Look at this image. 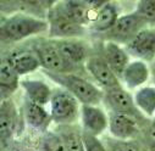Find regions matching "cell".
Here are the masks:
<instances>
[{"label": "cell", "mask_w": 155, "mask_h": 151, "mask_svg": "<svg viewBox=\"0 0 155 151\" xmlns=\"http://www.w3.org/2000/svg\"><path fill=\"white\" fill-rule=\"evenodd\" d=\"M49 29L48 21L28 14H14L6 17L0 26V38L3 44H14L29 37L38 35Z\"/></svg>", "instance_id": "6da1fadb"}, {"label": "cell", "mask_w": 155, "mask_h": 151, "mask_svg": "<svg viewBox=\"0 0 155 151\" xmlns=\"http://www.w3.org/2000/svg\"><path fill=\"white\" fill-rule=\"evenodd\" d=\"M47 77L59 84L62 89L72 94L81 105H99L104 99V90L76 73H50L44 72Z\"/></svg>", "instance_id": "7a4b0ae2"}, {"label": "cell", "mask_w": 155, "mask_h": 151, "mask_svg": "<svg viewBox=\"0 0 155 151\" xmlns=\"http://www.w3.org/2000/svg\"><path fill=\"white\" fill-rule=\"evenodd\" d=\"M50 115L58 126L76 124L78 116H81L80 101L62 88L54 89L50 100Z\"/></svg>", "instance_id": "3957f363"}, {"label": "cell", "mask_w": 155, "mask_h": 151, "mask_svg": "<svg viewBox=\"0 0 155 151\" xmlns=\"http://www.w3.org/2000/svg\"><path fill=\"white\" fill-rule=\"evenodd\" d=\"M47 21L49 24V39H80L87 33L86 27L71 21L55 3L47 12Z\"/></svg>", "instance_id": "277c9868"}, {"label": "cell", "mask_w": 155, "mask_h": 151, "mask_svg": "<svg viewBox=\"0 0 155 151\" xmlns=\"http://www.w3.org/2000/svg\"><path fill=\"white\" fill-rule=\"evenodd\" d=\"M41 61V66L44 72L50 73H73L78 67H74L68 63L51 39H37L33 42L31 48Z\"/></svg>", "instance_id": "5b68a950"}, {"label": "cell", "mask_w": 155, "mask_h": 151, "mask_svg": "<svg viewBox=\"0 0 155 151\" xmlns=\"http://www.w3.org/2000/svg\"><path fill=\"white\" fill-rule=\"evenodd\" d=\"M103 102L109 112L115 113H122V115H128L138 120L143 126H148L150 121L137 108L134 104L133 96L124 88V85L115 87L107 90H104V99Z\"/></svg>", "instance_id": "8992f818"}, {"label": "cell", "mask_w": 155, "mask_h": 151, "mask_svg": "<svg viewBox=\"0 0 155 151\" xmlns=\"http://www.w3.org/2000/svg\"><path fill=\"white\" fill-rule=\"evenodd\" d=\"M147 27L148 26L136 12H131L120 16L116 24L107 33L103 34V38L106 42H112L119 45L126 47L134 39V37L140 31Z\"/></svg>", "instance_id": "52a82bcc"}, {"label": "cell", "mask_w": 155, "mask_h": 151, "mask_svg": "<svg viewBox=\"0 0 155 151\" xmlns=\"http://www.w3.org/2000/svg\"><path fill=\"white\" fill-rule=\"evenodd\" d=\"M143 124L132 116L109 112V132L115 139H137L142 133Z\"/></svg>", "instance_id": "ba28073f"}, {"label": "cell", "mask_w": 155, "mask_h": 151, "mask_svg": "<svg viewBox=\"0 0 155 151\" xmlns=\"http://www.w3.org/2000/svg\"><path fill=\"white\" fill-rule=\"evenodd\" d=\"M20 127V116L12 99L2 101L0 106V134H2V150L6 149L17 137Z\"/></svg>", "instance_id": "9c48e42d"}, {"label": "cell", "mask_w": 155, "mask_h": 151, "mask_svg": "<svg viewBox=\"0 0 155 151\" xmlns=\"http://www.w3.org/2000/svg\"><path fill=\"white\" fill-rule=\"evenodd\" d=\"M130 56L144 61H155V28L147 27L140 31L134 39L125 47Z\"/></svg>", "instance_id": "30bf717a"}, {"label": "cell", "mask_w": 155, "mask_h": 151, "mask_svg": "<svg viewBox=\"0 0 155 151\" xmlns=\"http://www.w3.org/2000/svg\"><path fill=\"white\" fill-rule=\"evenodd\" d=\"M86 69L103 90L122 85L120 78L114 73L101 55H92L86 62Z\"/></svg>", "instance_id": "8fae6325"}, {"label": "cell", "mask_w": 155, "mask_h": 151, "mask_svg": "<svg viewBox=\"0 0 155 151\" xmlns=\"http://www.w3.org/2000/svg\"><path fill=\"white\" fill-rule=\"evenodd\" d=\"M22 118L32 132L41 135L49 130L48 128L53 122L50 112H48L44 106H39L27 99H25L22 106Z\"/></svg>", "instance_id": "7c38bea8"}, {"label": "cell", "mask_w": 155, "mask_h": 151, "mask_svg": "<svg viewBox=\"0 0 155 151\" xmlns=\"http://www.w3.org/2000/svg\"><path fill=\"white\" fill-rule=\"evenodd\" d=\"M82 130L94 137H100L109 128V115L97 105H81Z\"/></svg>", "instance_id": "4fadbf2b"}, {"label": "cell", "mask_w": 155, "mask_h": 151, "mask_svg": "<svg viewBox=\"0 0 155 151\" xmlns=\"http://www.w3.org/2000/svg\"><path fill=\"white\" fill-rule=\"evenodd\" d=\"M53 40V39H51ZM62 57L74 67H81L87 62L91 55V49L87 43L80 39H55L53 40Z\"/></svg>", "instance_id": "5bb4252c"}, {"label": "cell", "mask_w": 155, "mask_h": 151, "mask_svg": "<svg viewBox=\"0 0 155 151\" xmlns=\"http://www.w3.org/2000/svg\"><path fill=\"white\" fill-rule=\"evenodd\" d=\"M114 73L117 76L121 81L124 71L130 65V54L125 49V47L119 45L112 42H105L103 45V55H101Z\"/></svg>", "instance_id": "9a60e30c"}, {"label": "cell", "mask_w": 155, "mask_h": 151, "mask_svg": "<svg viewBox=\"0 0 155 151\" xmlns=\"http://www.w3.org/2000/svg\"><path fill=\"white\" fill-rule=\"evenodd\" d=\"M20 76L35 72L41 66V61L32 49H16L5 56Z\"/></svg>", "instance_id": "2e32d148"}, {"label": "cell", "mask_w": 155, "mask_h": 151, "mask_svg": "<svg viewBox=\"0 0 155 151\" xmlns=\"http://www.w3.org/2000/svg\"><path fill=\"white\" fill-rule=\"evenodd\" d=\"M149 76H150V69L147 62L140 60H133L124 71L121 83L125 85L126 89L138 90L144 85V83H147V81L149 79Z\"/></svg>", "instance_id": "e0dca14e"}, {"label": "cell", "mask_w": 155, "mask_h": 151, "mask_svg": "<svg viewBox=\"0 0 155 151\" xmlns=\"http://www.w3.org/2000/svg\"><path fill=\"white\" fill-rule=\"evenodd\" d=\"M119 5L114 2H107L94 16L89 28L95 33H107L120 18Z\"/></svg>", "instance_id": "ac0fdd59"}, {"label": "cell", "mask_w": 155, "mask_h": 151, "mask_svg": "<svg viewBox=\"0 0 155 151\" xmlns=\"http://www.w3.org/2000/svg\"><path fill=\"white\" fill-rule=\"evenodd\" d=\"M21 85L20 74L15 71L6 57H3L0 61V95L2 101L11 99Z\"/></svg>", "instance_id": "d6986e66"}, {"label": "cell", "mask_w": 155, "mask_h": 151, "mask_svg": "<svg viewBox=\"0 0 155 151\" xmlns=\"http://www.w3.org/2000/svg\"><path fill=\"white\" fill-rule=\"evenodd\" d=\"M21 87L25 90L27 100L44 107L50 104L54 90L45 82L39 79H25L21 81Z\"/></svg>", "instance_id": "ffe728a7"}, {"label": "cell", "mask_w": 155, "mask_h": 151, "mask_svg": "<svg viewBox=\"0 0 155 151\" xmlns=\"http://www.w3.org/2000/svg\"><path fill=\"white\" fill-rule=\"evenodd\" d=\"M54 132L60 135L68 151H86L83 130L77 124L58 126Z\"/></svg>", "instance_id": "44dd1931"}, {"label": "cell", "mask_w": 155, "mask_h": 151, "mask_svg": "<svg viewBox=\"0 0 155 151\" xmlns=\"http://www.w3.org/2000/svg\"><path fill=\"white\" fill-rule=\"evenodd\" d=\"M134 104L137 108L148 118L154 117L155 115V87L147 85L142 87L136 90L134 95Z\"/></svg>", "instance_id": "7402d4cb"}, {"label": "cell", "mask_w": 155, "mask_h": 151, "mask_svg": "<svg viewBox=\"0 0 155 151\" xmlns=\"http://www.w3.org/2000/svg\"><path fill=\"white\" fill-rule=\"evenodd\" d=\"M103 143L107 151H148L147 145L138 139L120 140L106 137L104 138Z\"/></svg>", "instance_id": "603a6c76"}, {"label": "cell", "mask_w": 155, "mask_h": 151, "mask_svg": "<svg viewBox=\"0 0 155 151\" xmlns=\"http://www.w3.org/2000/svg\"><path fill=\"white\" fill-rule=\"evenodd\" d=\"M37 147L39 151H68L60 135L51 130L41 135Z\"/></svg>", "instance_id": "cb8c5ba5"}, {"label": "cell", "mask_w": 155, "mask_h": 151, "mask_svg": "<svg viewBox=\"0 0 155 151\" xmlns=\"http://www.w3.org/2000/svg\"><path fill=\"white\" fill-rule=\"evenodd\" d=\"M134 12L144 21V23L154 28L155 26V0H142L136 5Z\"/></svg>", "instance_id": "d4e9b609"}, {"label": "cell", "mask_w": 155, "mask_h": 151, "mask_svg": "<svg viewBox=\"0 0 155 151\" xmlns=\"http://www.w3.org/2000/svg\"><path fill=\"white\" fill-rule=\"evenodd\" d=\"M83 139H84L86 151H107L103 140H100L98 137L83 132Z\"/></svg>", "instance_id": "484cf974"}, {"label": "cell", "mask_w": 155, "mask_h": 151, "mask_svg": "<svg viewBox=\"0 0 155 151\" xmlns=\"http://www.w3.org/2000/svg\"><path fill=\"white\" fill-rule=\"evenodd\" d=\"M145 141L147 147L155 145V117H153V120L145 127Z\"/></svg>", "instance_id": "4316f807"}, {"label": "cell", "mask_w": 155, "mask_h": 151, "mask_svg": "<svg viewBox=\"0 0 155 151\" xmlns=\"http://www.w3.org/2000/svg\"><path fill=\"white\" fill-rule=\"evenodd\" d=\"M153 76H154V82H155V71L153 69Z\"/></svg>", "instance_id": "83f0119b"}, {"label": "cell", "mask_w": 155, "mask_h": 151, "mask_svg": "<svg viewBox=\"0 0 155 151\" xmlns=\"http://www.w3.org/2000/svg\"><path fill=\"white\" fill-rule=\"evenodd\" d=\"M153 69L155 71V61H154V66H153Z\"/></svg>", "instance_id": "f1b7e54d"}, {"label": "cell", "mask_w": 155, "mask_h": 151, "mask_svg": "<svg viewBox=\"0 0 155 151\" xmlns=\"http://www.w3.org/2000/svg\"><path fill=\"white\" fill-rule=\"evenodd\" d=\"M37 151H39V150H38V149H37Z\"/></svg>", "instance_id": "f546056e"}, {"label": "cell", "mask_w": 155, "mask_h": 151, "mask_svg": "<svg viewBox=\"0 0 155 151\" xmlns=\"http://www.w3.org/2000/svg\"><path fill=\"white\" fill-rule=\"evenodd\" d=\"M2 151H3V150H2Z\"/></svg>", "instance_id": "4dcf8cb0"}]
</instances>
